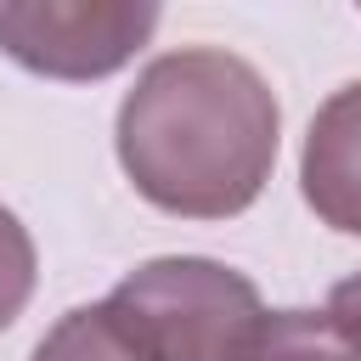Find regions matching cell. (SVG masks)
<instances>
[{"instance_id": "1", "label": "cell", "mask_w": 361, "mask_h": 361, "mask_svg": "<svg viewBox=\"0 0 361 361\" xmlns=\"http://www.w3.org/2000/svg\"><path fill=\"white\" fill-rule=\"evenodd\" d=\"M276 135L282 113L265 73L214 45L152 56L113 124L130 186L180 220L243 214L276 169Z\"/></svg>"}, {"instance_id": "2", "label": "cell", "mask_w": 361, "mask_h": 361, "mask_svg": "<svg viewBox=\"0 0 361 361\" xmlns=\"http://www.w3.org/2000/svg\"><path fill=\"white\" fill-rule=\"evenodd\" d=\"M107 322L141 361H243L265 305L259 288L203 254L135 265L102 299Z\"/></svg>"}, {"instance_id": "3", "label": "cell", "mask_w": 361, "mask_h": 361, "mask_svg": "<svg viewBox=\"0 0 361 361\" xmlns=\"http://www.w3.org/2000/svg\"><path fill=\"white\" fill-rule=\"evenodd\" d=\"M164 23L152 0H6L0 51L39 79H107Z\"/></svg>"}, {"instance_id": "4", "label": "cell", "mask_w": 361, "mask_h": 361, "mask_svg": "<svg viewBox=\"0 0 361 361\" xmlns=\"http://www.w3.org/2000/svg\"><path fill=\"white\" fill-rule=\"evenodd\" d=\"M299 192L322 226L361 237V79L338 85L316 107L299 152Z\"/></svg>"}, {"instance_id": "5", "label": "cell", "mask_w": 361, "mask_h": 361, "mask_svg": "<svg viewBox=\"0 0 361 361\" xmlns=\"http://www.w3.org/2000/svg\"><path fill=\"white\" fill-rule=\"evenodd\" d=\"M243 361H361V338L333 310H265Z\"/></svg>"}, {"instance_id": "6", "label": "cell", "mask_w": 361, "mask_h": 361, "mask_svg": "<svg viewBox=\"0 0 361 361\" xmlns=\"http://www.w3.org/2000/svg\"><path fill=\"white\" fill-rule=\"evenodd\" d=\"M28 361H141V355L118 338V327L107 322L102 305H79V310L56 316V327L34 344Z\"/></svg>"}, {"instance_id": "7", "label": "cell", "mask_w": 361, "mask_h": 361, "mask_svg": "<svg viewBox=\"0 0 361 361\" xmlns=\"http://www.w3.org/2000/svg\"><path fill=\"white\" fill-rule=\"evenodd\" d=\"M34 282H39L34 237H28V226L0 203V333L23 316V305L34 299Z\"/></svg>"}, {"instance_id": "8", "label": "cell", "mask_w": 361, "mask_h": 361, "mask_svg": "<svg viewBox=\"0 0 361 361\" xmlns=\"http://www.w3.org/2000/svg\"><path fill=\"white\" fill-rule=\"evenodd\" d=\"M327 310L361 338V271H350L344 282H333V293H327Z\"/></svg>"}]
</instances>
